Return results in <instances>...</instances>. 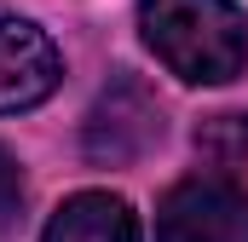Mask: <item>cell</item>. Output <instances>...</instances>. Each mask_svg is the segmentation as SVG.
Here are the masks:
<instances>
[{"label": "cell", "mask_w": 248, "mask_h": 242, "mask_svg": "<svg viewBox=\"0 0 248 242\" xmlns=\"http://www.w3.org/2000/svg\"><path fill=\"white\" fill-rule=\"evenodd\" d=\"M139 29L190 87H225L248 63V17L237 0H139Z\"/></svg>", "instance_id": "obj_1"}, {"label": "cell", "mask_w": 248, "mask_h": 242, "mask_svg": "<svg viewBox=\"0 0 248 242\" xmlns=\"http://www.w3.org/2000/svg\"><path fill=\"white\" fill-rule=\"evenodd\" d=\"M156 242H248V190L231 179H185L156 208Z\"/></svg>", "instance_id": "obj_2"}, {"label": "cell", "mask_w": 248, "mask_h": 242, "mask_svg": "<svg viewBox=\"0 0 248 242\" xmlns=\"http://www.w3.org/2000/svg\"><path fill=\"white\" fill-rule=\"evenodd\" d=\"M156 138H162V104L133 75H116L98 92V104L87 110V156L93 162H139Z\"/></svg>", "instance_id": "obj_3"}, {"label": "cell", "mask_w": 248, "mask_h": 242, "mask_svg": "<svg viewBox=\"0 0 248 242\" xmlns=\"http://www.w3.org/2000/svg\"><path fill=\"white\" fill-rule=\"evenodd\" d=\"M58 75H63L58 46L29 17H0V116L35 110L58 87Z\"/></svg>", "instance_id": "obj_4"}, {"label": "cell", "mask_w": 248, "mask_h": 242, "mask_svg": "<svg viewBox=\"0 0 248 242\" xmlns=\"http://www.w3.org/2000/svg\"><path fill=\"white\" fill-rule=\"evenodd\" d=\"M41 242H139V219H133V208L122 196L81 190V196H69L52 213V225H46Z\"/></svg>", "instance_id": "obj_5"}, {"label": "cell", "mask_w": 248, "mask_h": 242, "mask_svg": "<svg viewBox=\"0 0 248 242\" xmlns=\"http://www.w3.org/2000/svg\"><path fill=\"white\" fill-rule=\"evenodd\" d=\"M196 150L214 167H237L248 156V116H208L196 127Z\"/></svg>", "instance_id": "obj_6"}, {"label": "cell", "mask_w": 248, "mask_h": 242, "mask_svg": "<svg viewBox=\"0 0 248 242\" xmlns=\"http://www.w3.org/2000/svg\"><path fill=\"white\" fill-rule=\"evenodd\" d=\"M17 208H23V167H17V156L0 144V225L17 219Z\"/></svg>", "instance_id": "obj_7"}]
</instances>
